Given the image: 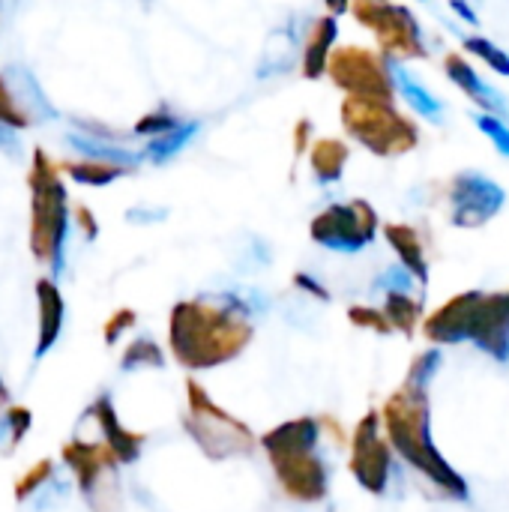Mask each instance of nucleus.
I'll return each instance as SVG.
<instances>
[{"mask_svg": "<svg viewBox=\"0 0 509 512\" xmlns=\"http://www.w3.org/2000/svg\"><path fill=\"white\" fill-rule=\"evenodd\" d=\"M72 180L87 183V186H105L114 183L117 177H123L129 171V165L120 162H108V159H84V162H66L60 165Z\"/></svg>", "mask_w": 509, "mask_h": 512, "instance_id": "obj_24", "label": "nucleus"}, {"mask_svg": "<svg viewBox=\"0 0 509 512\" xmlns=\"http://www.w3.org/2000/svg\"><path fill=\"white\" fill-rule=\"evenodd\" d=\"M462 45H465V51H471L480 60H486L498 75H507L509 78V51H504L501 45H495L486 36H462Z\"/></svg>", "mask_w": 509, "mask_h": 512, "instance_id": "obj_27", "label": "nucleus"}, {"mask_svg": "<svg viewBox=\"0 0 509 512\" xmlns=\"http://www.w3.org/2000/svg\"><path fill=\"white\" fill-rule=\"evenodd\" d=\"M471 120H474V126L495 144V150L501 153V156H507L509 159V123L504 117H498V114H489V111H474L471 114Z\"/></svg>", "mask_w": 509, "mask_h": 512, "instance_id": "obj_28", "label": "nucleus"}, {"mask_svg": "<svg viewBox=\"0 0 509 512\" xmlns=\"http://www.w3.org/2000/svg\"><path fill=\"white\" fill-rule=\"evenodd\" d=\"M450 9L462 18V21H468V24H480V18H477V12H474V6L468 3V0H450Z\"/></svg>", "mask_w": 509, "mask_h": 512, "instance_id": "obj_35", "label": "nucleus"}, {"mask_svg": "<svg viewBox=\"0 0 509 512\" xmlns=\"http://www.w3.org/2000/svg\"><path fill=\"white\" fill-rule=\"evenodd\" d=\"M327 3V9L333 12V15H342L345 9H348V0H324Z\"/></svg>", "mask_w": 509, "mask_h": 512, "instance_id": "obj_37", "label": "nucleus"}, {"mask_svg": "<svg viewBox=\"0 0 509 512\" xmlns=\"http://www.w3.org/2000/svg\"><path fill=\"white\" fill-rule=\"evenodd\" d=\"M471 345L495 363L509 366V291H483L471 327Z\"/></svg>", "mask_w": 509, "mask_h": 512, "instance_id": "obj_15", "label": "nucleus"}, {"mask_svg": "<svg viewBox=\"0 0 509 512\" xmlns=\"http://www.w3.org/2000/svg\"><path fill=\"white\" fill-rule=\"evenodd\" d=\"M63 459L69 462L72 474L81 483L84 498H90L96 512L117 510V459L108 447L72 441L63 450Z\"/></svg>", "mask_w": 509, "mask_h": 512, "instance_id": "obj_9", "label": "nucleus"}, {"mask_svg": "<svg viewBox=\"0 0 509 512\" xmlns=\"http://www.w3.org/2000/svg\"><path fill=\"white\" fill-rule=\"evenodd\" d=\"M414 276L405 267H390L381 273V309L393 327V333H402L405 339L417 336V327H423V291H414Z\"/></svg>", "mask_w": 509, "mask_h": 512, "instance_id": "obj_12", "label": "nucleus"}, {"mask_svg": "<svg viewBox=\"0 0 509 512\" xmlns=\"http://www.w3.org/2000/svg\"><path fill=\"white\" fill-rule=\"evenodd\" d=\"M387 105L390 102H366V99L345 102L348 132L357 141H363L375 156H399L417 144V132Z\"/></svg>", "mask_w": 509, "mask_h": 512, "instance_id": "obj_8", "label": "nucleus"}, {"mask_svg": "<svg viewBox=\"0 0 509 512\" xmlns=\"http://www.w3.org/2000/svg\"><path fill=\"white\" fill-rule=\"evenodd\" d=\"M348 321H351L357 330H372V333H378V336H390V333H393V327H390V321H387V315H384L381 306L354 303V306H348Z\"/></svg>", "mask_w": 509, "mask_h": 512, "instance_id": "obj_29", "label": "nucleus"}, {"mask_svg": "<svg viewBox=\"0 0 509 512\" xmlns=\"http://www.w3.org/2000/svg\"><path fill=\"white\" fill-rule=\"evenodd\" d=\"M384 435L393 453L417 471L441 498L447 501H471L468 480L447 462V456L432 441V393L429 384L402 381L387 402L381 405Z\"/></svg>", "mask_w": 509, "mask_h": 512, "instance_id": "obj_2", "label": "nucleus"}, {"mask_svg": "<svg viewBox=\"0 0 509 512\" xmlns=\"http://www.w3.org/2000/svg\"><path fill=\"white\" fill-rule=\"evenodd\" d=\"M357 15L363 24H369L372 30H378L384 48H399V51H411V54H426V39H423V27L417 24V18L396 3L387 0H360L357 3Z\"/></svg>", "mask_w": 509, "mask_h": 512, "instance_id": "obj_11", "label": "nucleus"}, {"mask_svg": "<svg viewBox=\"0 0 509 512\" xmlns=\"http://www.w3.org/2000/svg\"><path fill=\"white\" fill-rule=\"evenodd\" d=\"M348 471L354 477V483L372 495V498H384L390 489V477H393V447L384 435V420L381 411H369L351 432L348 438Z\"/></svg>", "mask_w": 509, "mask_h": 512, "instance_id": "obj_7", "label": "nucleus"}, {"mask_svg": "<svg viewBox=\"0 0 509 512\" xmlns=\"http://www.w3.org/2000/svg\"><path fill=\"white\" fill-rule=\"evenodd\" d=\"M12 132H15V129H9V126L0 123V147H6L9 153H12V150L18 153V144H12Z\"/></svg>", "mask_w": 509, "mask_h": 512, "instance_id": "obj_36", "label": "nucleus"}, {"mask_svg": "<svg viewBox=\"0 0 509 512\" xmlns=\"http://www.w3.org/2000/svg\"><path fill=\"white\" fill-rule=\"evenodd\" d=\"M294 288H300L306 297H312V300H318V303H330V291H327L312 273H303V270H300V273L294 276Z\"/></svg>", "mask_w": 509, "mask_h": 512, "instance_id": "obj_33", "label": "nucleus"}, {"mask_svg": "<svg viewBox=\"0 0 509 512\" xmlns=\"http://www.w3.org/2000/svg\"><path fill=\"white\" fill-rule=\"evenodd\" d=\"M378 231H381V219H378L375 207L363 198H354L345 204H330L309 225V237L318 246H324L330 252H345V255L369 249L375 243Z\"/></svg>", "mask_w": 509, "mask_h": 512, "instance_id": "obj_6", "label": "nucleus"}, {"mask_svg": "<svg viewBox=\"0 0 509 512\" xmlns=\"http://www.w3.org/2000/svg\"><path fill=\"white\" fill-rule=\"evenodd\" d=\"M186 402L189 411L183 417V429L210 462L249 459L261 447V438L249 429V423L213 402L195 378H186Z\"/></svg>", "mask_w": 509, "mask_h": 512, "instance_id": "obj_4", "label": "nucleus"}, {"mask_svg": "<svg viewBox=\"0 0 509 512\" xmlns=\"http://www.w3.org/2000/svg\"><path fill=\"white\" fill-rule=\"evenodd\" d=\"M36 297H39V345H36V354H45L63 327V297L51 279L36 282Z\"/></svg>", "mask_w": 509, "mask_h": 512, "instance_id": "obj_21", "label": "nucleus"}, {"mask_svg": "<svg viewBox=\"0 0 509 512\" xmlns=\"http://www.w3.org/2000/svg\"><path fill=\"white\" fill-rule=\"evenodd\" d=\"M66 186L45 150H33L30 168V249L42 264L57 267L66 240Z\"/></svg>", "mask_w": 509, "mask_h": 512, "instance_id": "obj_5", "label": "nucleus"}, {"mask_svg": "<svg viewBox=\"0 0 509 512\" xmlns=\"http://www.w3.org/2000/svg\"><path fill=\"white\" fill-rule=\"evenodd\" d=\"M384 63H387V69H390V78H393V84L399 87V93L405 96V102L420 114V117H426V120H432V123H441L444 120V102L402 63V60H396V54H384Z\"/></svg>", "mask_w": 509, "mask_h": 512, "instance_id": "obj_19", "label": "nucleus"}, {"mask_svg": "<svg viewBox=\"0 0 509 512\" xmlns=\"http://www.w3.org/2000/svg\"><path fill=\"white\" fill-rule=\"evenodd\" d=\"M36 105L51 111L39 87H30L27 75L0 72V123L9 129H27L36 123Z\"/></svg>", "mask_w": 509, "mask_h": 512, "instance_id": "obj_16", "label": "nucleus"}, {"mask_svg": "<svg viewBox=\"0 0 509 512\" xmlns=\"http://www.w3.org/2000/svg\"><path fill=\"white\" fill-rule=\"evenodd\" d=\"M441 363H444L441 351H438V348H426V351H420V354L411 360L405 378H408V381H417V384H432V378L438 375Z\"/></svg>", "mask_w": 509, "mask_h": 512, "instance_id": "obj_30", "label": "nucleus"}, {"mask_svg": "<svg viewBox=\"0 0 509 512\" xmlns=\"http://www.w3.org/2000/svg\"><path fill=\"white\" fill-rule=\"evenodd\" d=\"M345 162H348V147L339 144V141H321L312 150V171H315V180L321 186L339 183L342 171H345Z\"/></svg>", "mask_w": 509, "mask_h": 512, "instance_id": "obj_23", "label": "nucleus"}, {"mask_svg": "<svg viewBox=\"0 0 509 512\" xmlns=\"http://www.w3.org/2000/svg\"><path fill=\"white\" fill-rule=\"evenodd\" d=\"M507 204V189L483 171H462L450 183V222L456 228H483Z\"/></svg>", "mask_w": 509, "mask_h": 512, "instance_id": "obj_10", "label": "nucleus"}, {"mask_svg": "<svg viewBox=\"0 0 509 512\" xmlns=\"http://www.w3.org/2000/svg\"><path fill=\"white\" fill-rule=\"evenodd\" d=\"M48 471H51V465H48V462H42V468H33V471H30V477L18 486V498H24L27 492H33V486H36V483H42V480L48 477Z\"/></svg>", "mask_w": 509, "mask_h": 512, "instance_id": "obj_34", "label": "nucleus"}, {"mask_svg": "<svg viewBox=\"0 0 509 512\" xmlns=\"http://www.w3.org/2000/svg\"><path fill=\"white\" fill-rule=\"evenodd\" d=\"M93 417H96V423H99V429H102V435H105V447L114 453V459H117L120 465L138 462V456H141L147 438L138 435V432H132V429H126V426L120 423V417H117V411H114V405H111L108 396H99V399H96Z\"/></svg>", "mask_w": 509, "mask_h": 512, "instance_id": "obj_18", "label": "nucleus"}, {"mask_svg": "<svg viewBox=\"0 0 509 512\" xmlns=\"http://www.w3.org/2000/svg\"><path fill=\"white\" fill-rule=\"evenodd\" d=\"M483 291H462L453 294L447 303H441L432 315L423 318V339L438 348V345H462L471 342V327H474V315L480 306Z\"/></svg>", "mask_w": 509, "mask_h": 512, "instance_id": "obj_14", "label": "nucleus"}, {"mask_svg": "<svg viewBox=\"0 0 509 512\" xmlns=\"http://www.w3.org/2000/svg\"><path fill=\"white\" fill-rule=\"evenodd\" d=\"M129 327H135V312L132 309H120V312H114L111 318H108V324H105V342L111 345V342H117Z\"/></svg>", "mask_w": 509, "mask_h": 512, "instance_id": "obj_32", "label": "nucleus"}, {"mask_svg": "<svg viewBox=\"0 0 509 512\" xmlns=\"http://www.w3.org/2000/svg\"><path fill=\"white\" fill-rule=\"evenodd\" d=\"M183 120H177L171 111H156V114H147L135 123V132L138 135H147V138H159V135H168L180 126Z\"/></svg>", "mask_w": 509, "mask_h": 512, "instance_id": "obj_31", "label": "nucleus"}, {"mask_svg": "<svg viewBox=\"0 0 509 512\" xmlns=\"http://www.w3.org/2000/svg\"><path fill=\"white\" fill-rule=\"evenodd\" d=\"M120 366H123L126 372H135V369H162V366H165V354H162V348H159L153 339H135V342L123 351Z\"/></svg>", "mask_w": 509, "mask_h": 512, "instance_id": "obj_26", "label": "nucleus"}, {"mask_svg": "<svg viewBox=\"0 0 509 512\" xmlns=\"http://www.w3.org/2000/svg\"><path fill=\"white\" fill-rule=\"evenodd\" d=\"M258 309L237 291L180 300L168 318L171 357L186 372H210L246 354L258 330Z\"/></svg>", "mask_w": 509, "mask_h": 512, "instance_id": "obj_1", "label": "nucleus"}, {"mask_svg": "<svg viewBox=\"0 0 509 512\" xmlns=\"http://www.w3.org/2000/svg\"><path fill=\"white\" fill-rule=\"evenodd\" d=\"M339 39V21L336 15L318 18L309 39H306V54H303V75L306 78H321L330 60V48Z\"/></svg>", "mask_w": 509, "mask_h": 512, "instance_id": "obj_22", "label": "nucleus"}, {"mask_svg": "<svg viewBox=\"0 0 509 512\" xmlns=\"http://www.w3.org/2000/svg\"><path fill=\"white\" fill-rule=\"evenodd\" d=\"M384 237L393 246L399 267H405L414 276V282L420 288H426L429 285V255H426V246H423L417 228H411L405 222H390V225H384Z\"/></svg>", "mask_w": 509, "mask_h": 512, "instance_id": "obj_20", "label": "nucleus"}, {"mask_svg": "<svg viewBox=\"0 0 509 512\" xmlns=\"http://www.w3.org/2000/svg\"><path fill=\"white\" fill-rule=\"evenodd\" d=\"M444 69H447V78L480 105V111H489V114H498V117H507L509 120L507 96L498 87H492L486 78H480V72L468 60H462L459 54H450L447 63H444Z\"/></svg>", "mask_w": 509, "mask_h": 512, "instance_id": "obj_17", "label": "nucleus"}, {"mask_svg": "<svg viewBox=\"0 0 509 512\" xmlns=\"http://www.w3.org/2000/svg\"><path fill=\"white\" fill-rule=\"evenodd\" d=\"M270 471L282 495L294 504H324L330 495V465L321 453V420L294 417L282 420L261 435Z\"/></svg>", "mask_w": 509, "mask_h": 512, "instance_id": "obj_3", "label": "nucleus"}, {"mask_svg": "<svg viewBox=\"0 0 509 512\" xmlns=\"http://www.w3.org/2000/svg\"><path fill=\"white\" fill-rule=\"evenodd\" d=\"M333 78L342 84L351 99H366V102H390V69L387 63L381 66L372 54L363 51H342L333 60Z\"/></svg>", "mask_w": 509, "mask_h": 512, "instance_id": "obj_13", "label": "nucleus"}, {"mask_svg": "<svg viewBox=\"0 0 509 512\" xmlns=\"http://www.w3.org/2000/svg\"><path fill=\"white\" fill-rule=\"evenodd\" d=\"M198 120H186V123H180L174 132H168V135H159V138H153L150 144H147V150H144V156L147 159H153V162H168L171 156H177L195 135H198Z\"/></svg>", "mask_w": 509, "mask_h": 512, "instance_id": "obj_25", "label": "nucleus"}]
</instances>
